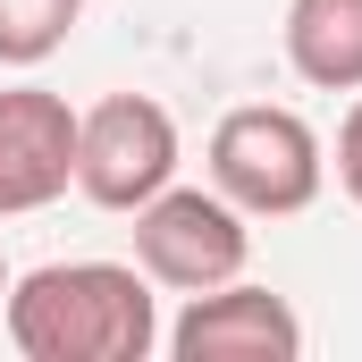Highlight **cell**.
Returning <instances> with one entry per match:
<instances>
[{
	"instance_id": "cell-5",
	"label": "cell",
	"mask_w": 362,
	"mask_h": 362,
	"mask_svg": "<svg viewBox=\"0 0 362 362\" xmlns=\"http://www.w3.org/2000/svg\"><path fill=\"white\" fill-rule=\"evenodd\" d=\"M160 346L177 362H295L303 354V320H295L286 295L228 278V286H202L185 303L177 329H160Z\"/></svg>"
},
{
	"instance_id": "cell-1",
	"label": "cell",
	"mask_w": 362,
	"mask_h": 362,
	"mask_svg": "<svg viewBox=\"0 0 362 362\" xmlns=\"http://www.w3.org/2000/svg\"><path fill=\"white\" fill-rule=\"evenodd\" d=\"M0 320L25 362H144L160 346V303L135 262H42L8 278Z\"/></svg>"
},
{
	"instance_id": "cell-7",
	"label": "cell",
	"mask_w": 362,
	"mask_h": 362,
	"mask_svg": "<svg viewBox=\"0 0 362 362\" xmlns=\"http://www.w3.org/2000/svg\"><path fill=\"white\" fill-rule=\"evenodd\" d=\"M286 68L312 93H362V0H286Z\"/></svg>"
},
{
	"instance_id": "cell-10",
	"label": "cell",
	"mask_w": 362,
	"mask_h": 362,
	"mask_svg": "<svg viewBox=\"0 0 362 362\" xmlns=\"http://www.w3.org/2000/svg\"><path fill=\"white\" fill-rule=\"evenodd\" d=\"M0 303H8V262H0Z\"/></svg>"
},
{
	"instance_id": "cell-2",
	"label": "cell",
	"mask_w": 362,
	"mask_h": 362,
	"mask_svg": "<svg viewBox=\"0 0 362 362\" xmlns=\"http://www.w3.org/2000/svg\"><path fill=\"white\" fill-rule=\"evenodd\" d=\"M211 185L245 211V219H295V211H312L320 202V177H329V152H320V135L295 118V110H278V101H245V110H228L219 127H211Z\"/></svg>"
},
{
	"instance_id": "cell-3",
	"label": "cell",
	"mask_w": 362,
	"mask_h": 362,
	"mask_svg": "<svg viewBox=\"0 0 362 362\" xmlns=\"http://www.w3.org/2000/svg\"><path fill=\"white\" fill-rule=\"evenodd\" d=\"M245 262H253V228L219 185H160L135 211V270L169 295L228 286L245 278Z\"/></svg>"
},
{
	"instance_id": "cell-4",
	"label": "cell",
	"mask_w": 362,
	"mask_h": 362,
	"mask_svg": "<svg viewBox=\"0 0 362 362\" xmlns=\"http://www.w3.org/2000/svg\"><path fill=\"white\" fill-rule=\"evenodd\" d=\"M177 118L152 93H110L76 110V194L101 211H144L160 185H177Z\"/></svg>"
},
{
	"instance_id": "cell-8",
	"label": "cell",
	"mask_w": 362,
	"mask_h": 362,
	"mask_svg": "<svg viewBox=\"0 0 362 362\" xmlns=\"http://www.w3.org/2000/svg\"><path fill=\"white\" fill-rule=\"evenodd\" d=\"M85 0H0V68H42L76 34Z\"/></svg>"
},
{
	"instance_id": "cell-9",
	"label": "cell",
	"mask_w": 362,
	"mask_h": 362,
	"mask_svg": "<svg viewBox=\"0 0 362 362\" xmlns=\"http://www.w3.org/2000/svg\"><path fill=\"white\" fill-rule=\"evenodd\" d=\"M337 185L362 202V93H354V110H346V127H337Z\"/></svg>"
},
{
	"instance_id": "cell-6",
	"label": "cell",
	"mask_w": 362,
	"mask_h": 362,
	"mask_svg": "<svg viewBox=\"0 0 362 362\" xmlns=\"http://www.w3.org/2000/svg\"><path fill=\"white\" fill-rule=\"evenodd\" d=\"M76 185V110L42 85H0V219L51 211Z\"/></svg>"
}]
</instances>
